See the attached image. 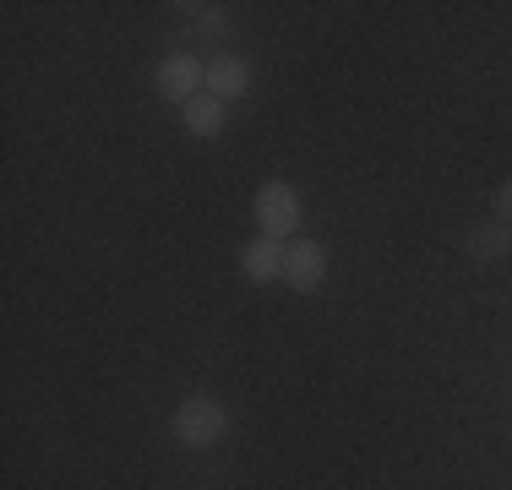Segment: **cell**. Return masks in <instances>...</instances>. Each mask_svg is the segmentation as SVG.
<instances>
[{"label":"cell","mask_w":512,"mask_h":490,"mask_svg":"<svg viewBox=\"0 0 512 490\" xmlns=\"http://www.w3.org/2000/svg\"><path fill=\"white\" fill-rule=\"evenodd\" d=\"M463 251H469L474 262H502V256L512 251V224H502V218L469 224V235H463Z\"/></svg>","instance_id":"cell-7"},{"label":"cell","mask_w":512,"mask_h":490,"mask_svg":"<svg viewBox=\"0 0 512 490\" xmlns=\"http://www.w3.org/2000/svg\"><path fill=\"white\" fill-rule=\"evenodd\" d=\"M496 218H502V224H512V180L496 191Z\"/></svg>","instance_id":"cell-10"},{"label":"cell","mask_w":512,"mask_h":490,"mask_svg":"<svg viewBox=\"0 0 512 490\" xmlns=\"http://www.w3.org/2000/svg\"><path fill=\"white\" fill-rule=\"evenodd\" d=\"M251 213H256V229H262L267 240H295L300 218H306V207H300V191L289 186V180H262L251 196Z\"/></svg>","instance_id":"cell-2"},{"label":"cell","mask_w":512,"mask_h":490,"mask_svg":"<svg viewBox=\"0 0 512 490\" xmlns=\"http://www.w3.org/2000/svg\"><path fill=\"white\" fill-rule=\"evenodd\" d=\"M246 88H251V66L240 55H213V60H207V93H213L218 104L240 98Z\"/></svg>","instance_id":"cell-6"},{"label":"cell","mask_w":512,"mask_h":490,"mask_svg":"<svg viewBox=\"0 0 512 490\" xmlns=\"http://www.w3.org/2000/svg\"><path fill=\"white\" fill-rule=\"evenodd\" d=\"M202 17H197V28L202 33H213V39H229V17H224V6H197Z\"/></svg>","instance_id":"cell-9"},{"label":"cell","mask_w":512,"mask_h":490,"mask_svg":"<svg viewBox=\"0 0 512 490\" xmlns=\"http://www.w3.org/2000/svg\"><path fill=\"white\" fill-rule=\"evenodd\" d=\"M322 278H327V245L295 235L284 245V284L295 294H316V289H322Z\"/></svg>","instance_id":"cell-4"},{"label":"cell","mask_w":512,"mask_h":490,"mask_svg":"<svg viewBox=\"0 0 512 490\" xmlns=\"http://www.w3.org/2000/svg\"><path fill=\"white\" fill-rule=\"evenodd\" d=\"M240 273L251 278V284H273V278H284V240H267L256 235L240 245Z\"/></svg>","instance_id":"cell-5"},{"label":"cell","mask_w":512,"mask_h":490,"mask_svg":"<svg viewBox=\"0 0 512 490\" xmlns=\"http://www.w3.org/2000/svg\"><path fill=\"white\" fill-rule=\"evenodd\" d=\"M180 126H186L197 142H218L224 137V104H218L213 93H197L191 104H180Z\"/></svg>","instance_id":"cell-8"},{"label":"cell","mask_w":512,"mask_h":490,"mask_svg":"<svg viewBox=\"0 0 512 490\" xmlns=\"http://www.w3.org/2000/svg\"><path fill=\"white\" fill-rule=\"evenodd\" d=\"M153 88H158V98H169V104H191L197 93H207V66L197 55H169V60H158Z\"/></svg>","instance_id":"cell-3"},{"label":"cell","mask_w":512,"mask_h":490,"mask_svg":"<svg viewBox=\"0 0 512 490\" xmlns=\"http://www.w3.org/2000/svg\"><path fill=\"white\" fill-rule=\"evenodd\" d=\"M224 431H229V409L213 392H191V398H180L175 414H169V436H175L180 447H218Z\"/></svg>","instance_id":"cell-1"}]
</instances>
